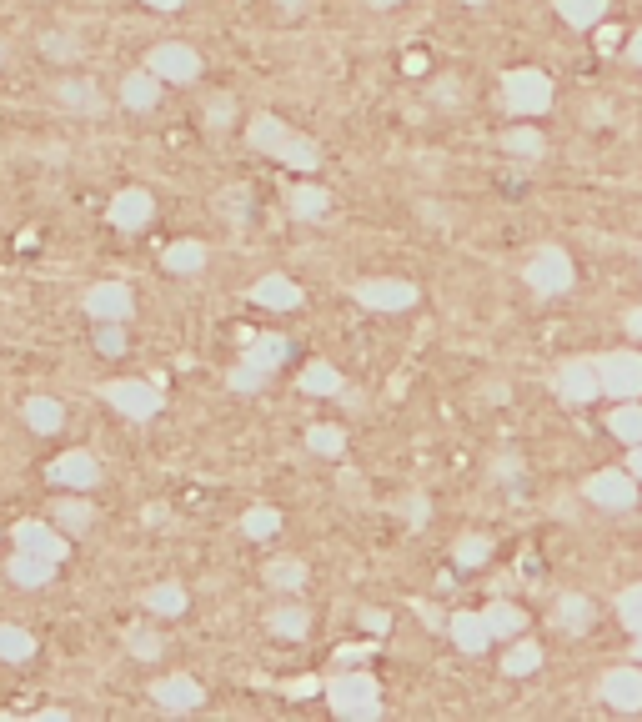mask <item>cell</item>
Segmentation results:
<instances>
[{"instance_id":"obj_1","label":"cell","mask_w":642,"mask_h":722,"mask_svg":"<svg viewBox=\"0 0 642 722\" xmlns=\"http://www.w3.org/2000/svg\"><path fill=\"white\" fill-rule=\"evenodd\" d=\"M327 702L347 722H377L382 717V687L372 672H342L327 682Z\"/></svg>"},{"instance_id":"obj_2","label":"cell","mask_w":642,"mask_h":722,"mask_svg":"<svg viewBox=\"0 0 642 722\" xmlns=\"http://www.w3.org/2000/svg\"><path fill=\"white\" fill-rule=\"evenodd\" d=\"M146 71L161 76L166 86H196L201 81V51L186 41H161L146 51Z\"/></svg>"},{"instance_id":"obj_3","label":"cell","mask_w":642,"mask_h":722,"mask_svg":"<svg viewBox=\"0 0 642 722\" xmlns=\"http://www.w3.org/2000/svg\"><path fill=\"white\" fill-rule=\"evenodd\" d=\"M101 402H106L111 412H121L126 422H151V417H161V392H156L151 382H141V377L106 382V387H101Z\"/></svg>"},{"instance_id":"obj_4","label":"cell","mask_w":642,"mask_h":722,"mask_svg":"<svg viewBox=\"0 0 642 722\" xmlns=\"http://www.w3.org/2000/svg\"><path fill=\"white\" fill-rule=\"evenodd\" d=\"M502 101L512 116H542L552 106V81L542 71H507L502 76Z\"/></svg>"},{"instance_id":"obj_5","label":"cell","mask_w":642,"mask_h":722,"mask_svg":"<svg viewBox=\"0 0 642 722\" xmlns=\"http://www.w3.org/2000/svg\"><path fill=\"white\" fill-rule=\"evenodd\" d=\"M522 281H527L537 296H562V291L572 286V256H567L562 246H542V251L527 261Z\"/></svg>"},{"instance_id":"obj_6","label":"cell","mask_w":642,"mask_h":722,"mask_svg":"<svg viewBox=\"0 0 642 722\" xmlns=\"http://www.w3.org/2000/svg\"><path fill=\"white\" fill-rule=\"evenodd\" d=\"M597 377H602L607 397L632 402L642 392V356L637 351H607V356H597Z\"/></svg>"},{"instance_id":"obj_7","label":"cell","mask_w":642,"mask_h":722,"mask_svg":"<svg viewBox=\"0 0 642 722\" xmlns=\"http://www.w3.org/2000/svg\"><path fill=\"white\" fill-rule=\"evenodd\" d=\"M81 311L91 321H131L136 316V291L126 281H96V286H86Z\"/></svg>"},{"instance_id":"obj_8","label":"cell","mask_w":642,"mask_h":722,"mask_svg":"<svg viewBox=\"0 0 642 722\" xmlns=\"http://www.w3.org/2000/svg\"><path fill=\"white\" fill-rule=\"evenodd\" d=\"M46 482H56V487H66V492H96V487H101V462H96L86 447H71V452H61V457L46 467Z\"/></svg>"},{"instance_id":"obj_9","label":"cell","mask_w":642,"mask_h":722,"mask_svg":"<svg viewBox=\"0 0 642 722\" xmlns=\"http://www.w3.org/2000/svg\"><path fill=\"white\" fill-rule=\"evenodd\" d=\"M352 296H357L367 311H407V306H417V286L402 281V276H372V281H357Z\"/></svg>"},{"instance_id":"obj_10","label":"cell","mask_w":642,"mask_h":722,"mask_svg":"<svg viewBox=\"0 0 642 722\" xmlns=\"http://www.w3.org/2000/svg\"><path fill=\"white\" fill-rule=\"evenodd\" d=\"M552 387H557V397H562L567 407H587V402L602 392L597 361H582V356L562 361V367H557V377H552Z\"/></svg>"},{"instance_id":"obj_11","label":"cell","mask_w":642,"mask_h":722,"mask_svg":"<svg viewBox=\"0 0 642 722\" xmlns=\"http://www.w3.org/2000/svg\"><path fill=\"white\" fill-rule=\"evenodd\" d=\"M106 216H111L116 231H141V226H151V216H156V196H151L146 186H121V191L111 196Z\"/></svg>"},{"instance_id":"obj_12","label":"cell","mask_w":642,"mask_h":722,"mask_svg":"<svg viewBox=\"0 0 642 722\" xmlns=\"http://www.w3.org/2000/svg\"><path fill=\"white\" fill-rule=\"evenodd\" d=\"M587 502L592 507H607V512H627L632 502H637V477H632V467L627 472H597V477H587Z\"/></svg>"},{"instance_id":"obj_13","label":"cell","mask_w":642,"mask_h":722,"mask_svg":"<svg viewBox=\"0 0 642 722\" xmlns=\"http://www.w3.org/2000/svg\"><path fill=\"white\" fill-rule=\"evenodd\" d=\"M151 702H156L161 712H196V707L206 702V687H201L191 672H171V677L151 682Z\"/></svg>"},{"instance_id":"obj_14","label":"cell","mask_w":642,"mask_h":722,"mask_svg":"<svg viewBox=\"0 0 642 722\" xmlns=\"http://www.w3.org/2000/svg\"><path fill=\"white\" fill-rule=\"evenodd\" d=\"M11 537H16V547H21V552H36V557H46V562H66V532H56V527H51V522H41V517L16 522V527H11Z\"/></svg>"},{"instance_id":"obj_15","label":"cell","mask_w":642,"mask_h":722,"mask_svg":"<svg viewBox=\"0 0 642 722\" xmlns=\"http://www.w3.org/2000/svg\"><path fill=\"white\" fill-rule=\"evenodd\" d=\"M447 632H452L457 652H467V657H482V652L497 642V637H492V627H487V612H452Z\"/></svg>"},{"instance_id":"obj_16","label":"cell","mask_w":642,"mask_h":722,"mask_svg":"<svg viewBox=\"0 0 642 722\" xmlns=\"http://www.w3.org/2000/svg\"><path fill=\"white\" fill-rule=\"evenodd\" d=\"M602 702L617 712H642V672L637 667H612L602 677Z\"/></svg>"},{"instance_id":"obj_17","label":"cell","mask_w":642,"mask_h":722,"mask_svg":"<svg viewBox=\"0 0 642 722\" xmlns=\"http://www.w3.org/2000/svg\"><path fill=\"white\" fill-rule=\"evenodd\" d=\"M291 136H296V131H291L281 116H271V111H261V116H251V121H246V146H251V151H261V156H281Z\"/></svg>"},{"instance_id":"obj_18","label":"cell","mask_w":642,"mask_h":722,"mask_svg":"<svg viewBox=\"0 0 642 722\" xmlns=\"http://www.w3.org/2000/svg\"><path fill=\"white\" fill-rule=\"evenodd\" d=\"M251 301L256 306H266V311H296L306 296H301V281H291V276H261L256 286H251Z\"/></svg>"},{"instance_id":"obj_19","label":"cell","mask_w":642,"mask_h":722,"mask_svg":"<svg viewBox=\"0 0 642 722\" xmlns=\"http://www.w3.org/2000/svg\"><path fill=\"white\" fill-rule=\"evenodd\" d=\"M56 567H61V562H46V557H36V552H21V547H16V557L6 562V577H11L16 587H26V592H41V587H51V582H56Z\"/></svg>"},{"instance_id":"obj_20","label":"cell","mask_w":642,"mask_h":722,"mask_svg":"<svg viewBox=\"0 0 642 722\" xmlns=\"http://www.w3.org/2000/svg\"><path fill=\"white\" fill-rule=\"evenodd\" d=\"M286 356H291V341H286V336H276V331L251 336V341H246V351H241L246 367H256V372H266V377H276V372H281V361H286Z\"/></svg>"},{"instance_id":"obj_21","label":"cell","mask_w":642,"mask_h":722,"mask_svg":"<svg viewBox=\"0 0 642 722\" xmlns=\"http://www.w3.org/2000/svg\"><path fill=\"white\" fill-rule=\"evenodd\" d=\"M161 271H171V276H201L206 271V241H196V236L171 241L161 251Z\"/></svg>"},{"instance_id":"obj_22","label":"cell","mask_w":642,"mask_h":722,"mask_svg":"<svg viewBox=\"0 0 642 722\" xmlns=\"http://www.w3.org/2000/svg\"><path fill=\"white\" fill-rule=\"evenodd\" d=\"M21 417H26V427H31L36 437H56V432L66 427V407H61L56 397H46V392L26 397V402H21Z\"/></svg>"},{"instance_id":"obj_23","label":"cell","mask_w":642,"mask_h":722,"mask_svg":"<svg viewBox=\"0 0 642 722\" xmlns=\"http://www.w3.org/2000/svg\"><path fill=\"white\" fill-rule=\"evenodd\" d=\"M51 522H56L66 537H86V532L96 527V507L86 502V492H71V497H61V502L51 507Z\"/></svg>"},{"instance_id":"obj_24","label":"cell","mask_w":642,"mask_h":722,"mask_svg":"<svg viewBox=\"0 0 642 722\" xmlns=\"http://www.w3.org/2000/svg\"><path fill=\"white\" fill-rule=\"evenodd\" d=\"M161 76H151V71H131V76H121V106L126 111H156L161 106Z\"/></svg>"},{"instance_id":"obj_25","label":"cell","mask_w":642,"mask_h":722,"mask_svg":"<svg viewBox=\"0 0 642 722\" xmlns=\"http://www.w3.org/2000/svg\"><path fill=\"white\" fill-rule=\"evenodd\" d=\"M141 607L151 612V617H186V607H191V592L181 587V582H156L146 597H141Z\"/></svg>"},{"instance_id":"obj_26","label":"cell","mask_w":642,"mask_h":722,"mask_svg":"<svg viewBox=\"0 0 642 722\" xmlns=\"http://www.w3.org/2000/svg\"><path fill=\"white\" fill-rule=\"evenodd\" d=\"M301 392L306 397H342L347 382H342V372L332 367V361H306L301 367Z\"/></svg>"},{"instance_id":"obj_27","label":"cell","mask_w":642,"mask_h":722,"mask_svg":"<svg viewBox=\"0 0 642 722\" xmlns=\"http://www.w3.org/2000/svg\"><path fill=\"white\" fill-rule=\"evenodd\" d=\"M56 96H61L66 111H81V116H101V111H106V96H101L96 81H61Z\"/></svg>"},{"instance_id":"obj_28","label":"cell","mask_w":642,"mask_h":722,"mask_svg":"<svg viewBox=\"0 0 642 722\" xmlns=\"http://www.w3.org/2000/svg\"><path fill=\"white\" fill-rule=\"evenodd\" d=\"M306 562L301 557H276V562H266V587L271 592H301L306 587Z\"/></svg>"},{"instance_id":"obj_29","label":"cell","mask_w":642,"mask_h":722,"mask_svg":"<svg viewBox=\"0 0 642 722\" xmlns=\"http://www.w3.org/2000/svg\"><path fill=\"white\" fill-rule=\"evenodd\" d=\"M266 627H271L276 637H286V642H301V637H306V627H311V612H306V607H296V602H281V607H271Z\"/></svg>"},{"instance_id":"obj_30","label":"cell","mask_w":642,"mask_h":722,"mask_svg":"<svg viewBox=\"0 0 642 722\" xmlns=\"http://www.w3.org/2000/svg\"><path fill=\"white\" fill-rule=\"evenodd\" d=\"M276 532H281V512H276V507L256 502V507L241 512V537H251V542H271Z\"/></svg>"},{"instance_id":"obj_31","label":"cell","mask_w":642,"mask_h":722,"mask_svg":"<svg viewBox=\"0 0 642 722\" xmlns=\"http://www.w3.org/2000/svg\"><path fill=\"white\" fill-rule=\"evenodd\" d=\"M36 657V637L16 622H0V662H31Z\"/></svg>"},{"instance_id":"obj_32","label":"cell","mask_w":642,"mask_h":722,"mask_svg":"<svg viewBox=\"0 0 642 722\" xmlns=\"http://www.w3.org/2000/svg\"><path fill=\"white\" fill-rule=\"evenodd\" d=\"M557 16L577 31H592L602 16H607V0H557Z\"/></svg>"},{"instance_id":"obj_33","label":"cell","mask_w":642,"mask_h":722,"mask_svg":"<svg viewBox=\"0 0 642 722\" xmlns=\"http://www.w3.org/2000/svg\"><path fill=\"white\" fill-rule=\"evenodd\" d=\"M332 211V196L321 191V186H296L291 191V216H301V221H321Z\"/></svg>"},{"instance_id":"obj_34","label":"cell","mask_w":642,"mask_h":722,"mask_svg":"<svg viewBox=\"0 0 642 722\" xmlns=\"http://www.w3.org/2000/svg\"><path fill=\"white\" fill-rule=\"evenodd\" d=\"M592 617H597V612H592V602H587V597H577V592H567V597L557 602V627H562V632H587V627H592Z\"/></svg>"},{"instance_id":"obj_35","label":"cell","mask_w":642,"mask_h":722,"mask_svg":"<svg viewBox=\"0 0 642 722\" xmlns=\"http://www.w3.org/2000/svg\"><path fill=\"white\" fill-rule=\"evenodd\" d=\"M276 161H281V166H291V171H316V166H321V146H316L311 136H291V141H286V151H281Z\"/></svg>"},{"instance_id":"obj_36","label":"cell","mask_w":642,"mask_h":722,"mask_svg":"<svg viewBox=\"0 0 642 722\" xmlns=\"http://www.w3.org/2000/svg\"><path fill=\"white\" fill-rule=\"evenodd\" d=\"M537 667H542V642H512L507 657H502V672H507V677H527V672H537Z\"/></svg>"},{"instance_id":"obj_37","label":"cell","mask_w":642,"mask_h":722,"mask_svg":"<svg viewBox=\"0 0 642 722\" xmlns=\"http://www.w3.org/2000/svg\"><path fill=\"white\" fill-rule=\"evenodd\" d=\"M306 447L316 452V457H347V432L342 427H306Z\"/></svg>"},{"instance_id":"obj_38","label":"cell","mask_w":642,"mask_h":722,"mask_svg":"<svg viewBox=\"0 0 642 722\" xmlns=\"http://www.w3.org/2000/svg\"><path fill=\"white\" fill-rule=\"evenodd\" d=\"M487 627H492V637H517L527 627V612L512 607V602H492L487 607Z\"/></svg>"},{"instance_id":"obj_39","label":"cell","mask_w":642,"mask_h":722,"mask_svg":"<svg viewBox=\"0 0 642 722\" xmlns=\"http://www.w3.org/2000/svg\"><path fill=\"white\" fill-rule=\"evenodd\" d=\"M126 652H131L136 662H161L166 637H161V632H151V627H131V632H126Z\"/></svg>"},{"instance_id":"obj_40","label":"cell","mask_w":642,"mask_h":722,"mask_svg":"<svg viewBox=\"0 0 642 722\" xmlns=\"http://www.w3.org/2000/svg\"><path fill=\"white\" fill-rule=\"evenodd\" d=\"M607 432L617 437V442H642V407H632V402H622L612 417H607Z\"/></svg>"},{"instance_id":"obj_41","label":"cell","mask_w":642,"mask_h":722,"mask_svg":"<svg viewBox=\"0 0 642 722\" xmlns=\"http://www.w3.org/2000/svg\"><path fill=\"white\" fill-rule=\"evenodd\" d=\"M502 151H512V156H542L547 151V141H542V131H532V126H512V131H502Z\"/></svg>"},{"instance_id":"obj_42","label":"cell","mask_w":642,"mask_h":722,"mask_svg":"<svg viewBox=\"0 0 642 722\" xmlns=\"http://www.w3.org/2000/svg\"><path fill=\"white\" fill-rule=\"evenodd\" d=\"M452 557H457V567H482L487 557H492V537H482V532H467V537H457V547H452Z\"/></svg>"},{"instance_id":"obj_43","label":"cell","mask_w":642,"mask_h":722,"mask_svg":"<svg viewBox=\"0 0 642 722\" xmlns=\"http://www.w3.org/2000/svg\"><path fill=\"white\" fill-rule=\"evenodd\" d=\"M131 336H126V321H96V351L101 356H126Z\"/></svg>"},{"instance_id":"obj_44","label":"cell","mask_w":642,"mask_h":722,"mask_svg":"<svg viewBox=\"0 0 642 722\" xmlns=\"http://www.w3.org/2000/svg\"><path fill=\"white\" fill-rule=\"evenodd\" d=\"M266 382H271V377H266V372H256V367H246V361H236V367L226 372V387H231V392H241V397H256Z\"/></svg>"},{"instance_id":"obj_45","label":"cell","mask_w":642,"mask_h":722,"mask_svg":"<svg viewBox=\"0 0 642 722\" xmlns=\"http://www.w3.org/2000/svg\"><path fill=\"white\" fill-rule=\"evenodd\" d=\"M41 51H46L51 61H76V56H81V41L66 36V31H46V36H41Z\"/></svg>"},{"instance_id":"obj_46","label":"cell","mask_w":642,"mask_h":722,"mask_svg":"<svg viewBox=\"0 0 642 722\" xmlns=\"http://www.w3.org/2000/svg\"><path fill=\"white\" fill-rule=\"evenodd\" d=\"M617 617H622V627H627V632H642V582H637V587H627V592L617 597Z\"/></svg>"},{"instance_id":"obj_47","label":"cell","mask_w":642,"mask_h":722,"mask_svg":"<svg viewBox=\"0 0 642 722\" xmlns=\"http://www.w3.org/2000/svg\"><path fill=\"white\" fill-rule=\"evenodd\" d=\"M231 121H236V101H231V96H211V101H206V126H211V131H226Z\"/></svg>"},{"instance_id":"obj_48","label":"cell","mask_w":642,"mask_h":722,"mask_svg":"<svg viewBox=\"0 0 642 722\" xmlns=\"http://www.w3.org/2000/svg\"><path fill=\"white\" fill-rule=\"evenodd\" d=\"M221 211H226L231 221H246V211H251V191H246V186H226V191H221Z\"/></svg>"},{"instance_id":"obj_49","label":"cell","mask_w":642,"mask_h":722,"mask_svg":"<svg viewBox=\"0 0 642 722\" xmlns=\"http://www.w3.org/2000/svg\"><path fill=\"white\" fill-rule=\"evenodd\" d=\"M402 512H407V527H417V532H422V527H427V517H432V502L417 492V497H407V502H402Z\"/></svg>"},{"instance_id":"obj_50","label":"cell","mask_w":642,"mask_h":722,"mask_svg":"<svg viewBox=\"0 0 642 722\" xmlns=\"http://www.w3.org/2000/svg\"><path fill=\"white\" fill-rule=\"evenodd\" d=\"M362 627L367 632H387V612H362Z\"/></svg>"},{"instance_id":"obj_51","label":"cell","mask_w":642,"mask_h":722,"mask_svg":"<svg viewBox=\"0 0 642 722\" xmlns=\"http://www.w3.org/2000/svg\"><path fill=\"white\" fill-rule=\"evenodd\" d=\"M146 6H151V11H166V16H171V11H181V6H186V0H146Z\"/></svg>"},{"instance_id":"obj_52","label":"cell","mask_w":642,"mask_h":722,"mask_svg":"<svg viewBox=\"0 0 642 722\" xmlns=\"http://www.w3.org/2000/svg\"><path fill=\"white\" fill-rule=\"evenodd\" d=\"M141 517H146V527H161V522H166V507H146Z\"/></svg>"},{"instance_id":"obj_53","label":"cell","mask_w":642,"mask_h":722,"mask_svg":"<svg viewBox=\"0 0 642 722\" xmlns=\"http://www.w3.org/2000/svg\"><path fill=\"white\" fill-rule=\"evenodd\" d=\"M617 41H622L617 31H602V36H597V46H602V51H617Z\"/></svg>"},{"instance_id":"obj_54","label":"cell","mask_w":642,"mask_h":722,"mask_svg":"<svg viewBox=\"0 0 642 722\" xmlns=\"http://www.w3.org/2000/svg\"><path fill=\"white\" fill-rule=\"evenodd\" d=\"M627 331H632V336H642V306H637V311H627Z\"/></svg>"},{"instance_id":"obj_55","label":"cell","mask_w":642,"mask_h":722,"mask_svg":"<svg viewBox=\"0 0 642 722\" xmlns=\"http://www.w3.org/2000/svg\"><path fill=\"white\" fill-rule=\"evenodd\" d=\"M627 467H632V477H637V482H642V442H637V447H632V462H627Z\"/></svg>"},{"instance_id":"obj_56","label":"cell","mask_w":642,"mask_h":722,"mask_svg":"<svg viewBox=\"0 0 642 722\" xmlns=\"http://www.w3.org/2000/svg\"><path fill=\"white\" fill-rule=\"evenodd\" d=\"M301 6H306V0H276V11H286V16H296Z\"/></svg>"},{"instance_id":"obj_57","label":"cell","mask_w":642,"mask_h":722,"mask_svg":"<svg viewBox=\"0 0 642 722\" xmlns=\"http://www.w3.org/2000/svg\"><path fill=\"white\" fill-rule=\"evenodd\" d=\"M627 51H632V61H637V66H642V31H637V36H632V46H627Z\"/></svg>"},{"instance_id":"obj_58","label":"cell","mask_w":642,"mask_h":722,"mask_svg":"<svg viewBox=\"0 0 642 722\" xmlns=\"http://www.w3.org/2000/svg\"><path fill=\"white\" fill-rule=\"evenodd\" d=\"M372 11H392V6H402V0H367Z\"/></svg>"},{"instance_id":"obj_59","label":"cell","mask_w":642,"mask_h":722,"mask_svg":"<svg viewBox=\"0 0 642 722\" xmlns=\"http://www.w3.org/2000/svg\"><path fill=\"white\" fill-rule=\"evenodd\" d=\"M6 61H11V46H6V41H0V66H6Z\"/></svg>"},{"instance_id":"obj_60","label":"cell","mask_w":642,"mask_h":722,"mask_svg":"<svg viewBox=\"0 0 642 722\" xmlns=\"http://www.w3.org/2000/svg\"><path fill=\"white\" fill-rule=\"evenodd\" d=\"M462 6H487V0H462Z\"/></svg>"},{"instance_id":"obj_61","label":"cell","mask_w":642,"mask_h":722,"mask_svg":"<svg viewBox=\"0 0 642 722\" xmlns=\"http://www.w3.org/2000/svg\"><path fill=\"white\" fill-rule=\"evenodd\" d=\"M637 657H642V632H637Z\"/></svg>"}]
</instances>
